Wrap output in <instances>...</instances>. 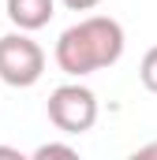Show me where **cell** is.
Returning <instances> with one entry per match:
<instances>
[{"instance_id":"cell-7","label":"cell","mask_w":157,"mask_h":160,"mask_svg":"<svg viewBox=\"0 0 157 160\" xmlns=\"http://www.w3.org/2000/svg\"><path fill=\"white\" fill-rule=\"evenodd\" d=\"M68 11H94V8H101V0H60Z\"/></svg>"},{"instance_id":"cell-5","label":"cell","mask_w":157,"mask_h":160,"mask_svg":"<svg viewBox=\"0 0 157 160\" xmlns=\"http://www.w3.org/2000/svg\"><path fill=\"white\" fill-rule=\"evenodd\" d=\"M138 78H142V86H146L150 93H157V45L146 48V56H142V63H138Z\"/></svg>"},{"instance_id":"cell-4","label":"cell","mask_w":157,"mask_h":160,"mask_svg":"<svg viewBox=\"0 0 157 160\" xmlns=\"http://www.w3.org/2000/svg\"><path fill=\"white\" fill-rule=\"evenodd\" d=\"M4 11H8V19H11L15 30L34 34V30H41V26L52 22L56 0H4Z\"/></svg>"},{"instance_id":"cell-8","label":"cell","mask_w":157,"mask_h":160,"mask_svg":"<svg viewBox=\"0 0 157 160\" xmlns=\"http://www.w3.org/2000/svg\"><path fill=\"white\" fill-rule=\"evenodd\" d=\"M135 157H157V145H142V149H135Z\"/></svg>"},{"instance_id":"cell-9","label":"cell","mask_w":157,"mask_h":160,"mask_svg":"<svg viewBox=\"0 0 157 160\" xmlns=\"http://www.w3.org/2000/svg\"><path fill=\"white\" fill-rule=\"evenodd\" d=\"M0 157H15V160H23V153H19V149H8V145H0Z\"/></svg>"},{"instance_id":"cell-2","label":"cell","mask_w":157,"mask_h":160,"mask_svg":"<svg viewBox=\"0 0 157 160\" xmlns=\"http://www.w3.org/2000/svg\"><path fill=\"white\" fill-rule=\"evenodd\" d=\"M45 75V48L26 30L4 34L0 38V82L15 89H30Z\"/></svg>"},{"instance_id":"cell-1","label":"cell","mask_w":157,"mask_h":160,"mask_svg":"<svg viewBox=\"0 0 157 160\" xmlns=\"http://www.w3.org/2000/svg\"><path fill=\"white\" fill-rule=\"evenodd\" d=\"M127 48L123 38V26H120L112 15H86L82 22L68 26L60 38H56V67L71 78H86L94 71H105L120 63Z\"/></svg>"},{"instance_id":"cell-6","label":"cell","mask_w":157,"mask_h":160,"mask_svg":"<svg viewBox=\"0 0 157 160\" xmlns=\"http://www.w3.org/2000/svg\"><path fill=\"white\" fill-rule=\"evenodd\" d=\"M34 157H38V160H45V157H75V149H71V145L49 142V145H38V149H34Z\"/></svg>"},{"instance_id":"cell-3","label":"cell","mask_w":157,"mask_h":160,"mask_svg":"<svg viewBox=\"0 0 157 160\" xmlns=\"http://www.w3.org/2000/svg\"><path fill=\"white\" fill-rule=\"evenodd\" d=\"M45 112H49V123L64 134H86L94 123H97V97L94 89L78 86V82H68V86H56L45 101Z\"/></svg>"}]
</instances>
